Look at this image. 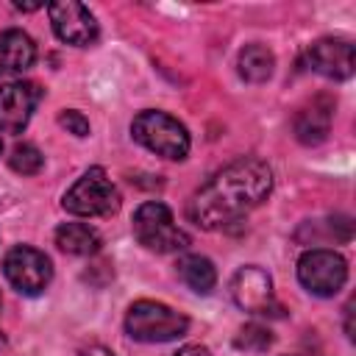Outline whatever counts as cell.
Returning <instances> with one entry per match:
<instances>
[{
  "mask_svg": "<svg viewBox=\"0 0 356 356\" xmlns=\"http://www.w3.org/2000/svg\"><path fill=\"white\" fill-rule=\"evenodd\" d=\"M131 134L142 147H147L150 153H156L161 159H172V161L186 159L189 145H192L184 122H178L167 111H153V108L139 111L134 117Z\"/></svg>",
  "mask_w": 356,
  "mask_h": 356,
  "instance_id": "2",
  "label": "cell"
},
{
  "mask_svg": "<svg viewBox=\"0 0 356 356\" xmlns=\"http://www.w3.org/2000/svg\"><path fill=\"white\" fill-rule=\"evenodd\" d=\"M3 273L8 278V284L19 292V295H42L44 286L53 278V264L50 259L31 248V245H17L6 253L3 259Z\"/></svg>",
  "mask_w": 356,
  "mask_h": 356,
  "instance_id": "7",
  "label": "cell"
},
{
  "mask_svg": "<svg viewBox=\"0 0 356 356\" xmlns=\"http://www.w3.org/2000/svg\"><path fill=\"white\" fill-rule=\"evenodd\" d=\"M273 189V172L261 159H236L214 172L189 200L186 214L195 225L214 231L259 209Z\"/></svg>",
  "mask_w": 356,
  "mask_h": 356,
  "instance_id": "1",
  "label": "cell"
},
{
  "mask_svg": "<svg viewBox=\"0 0 356 356\" xmlns=\"http://www.w3.org/2000/svg\"><path fill=\"white\" fill-rule=\"evenodd\" d=\"M47 14H50L53 31L61 42L75 44V47H86L97 39V19L83 3H75V0L50 3Z\"/></svg>",
  "mask_w": 356,
  "mask_h": 356,
  "instance_id": "9",
  "label": "cell"
},
{
  "mask_svg": "<svg viewBox=\"0 0 356 356\" xmlns=\"http://www.w3.org/2000/svg\"><path fill=\"white\" fill-rule=\"evenodd\" d=\"M350 314H353V303H348V306H345V334H348V339H353V325H350Z\"/></svg>",
  "mask_w": 356,
  "mask_h": 356,
  "instance_id": "22",
  "label": "cell"
},
{
  "mask_svg": "<svg viewBox=\"0 0 356 356\" xmlns=\"http://www.w3.org/2000/svg\"><path fill=\"white\" fill-rule=\"evenodd\" d=\"M0 150H3V142H0Z\"/></svg>",
  "mask_w": 356,
  "mask_h": 356,
  "instance_id": "24",
  "label": "cell"
},
{
  "mask_svg": "<svg viewBox=\"0 0 356 356\" xmlns=\"http://www.w3.org/2000/svg\"><path fill=\"white\" fill-rule=\"evenodd\" d=\"M61 206L75 217H106L120 206V192L103 167H89L67 192Z\"/></svg>",
  "mask_w": 356,
  "mask_h": 356,
  "instance_id": "5",
  "label": "cell"
},
{
  "mask_svg": "<svg viewBox=\"0 0 356 356\" xmlns=\"http://www.w3.org/2000/svg\"><path fill=\"white\" fill-rule=\"evenodd\" d=\"M178 275H181V281H184L192 292H197V295H209V292L214 289V284H217V270H214L211 259H206V256H200V253H186V256H181V259H178Z\"/></svg>",
  "mask_w": 356,
  "mask_h": 356,
  "instance_id": "14",
  "label": "cell"
},
{
  "mask_svg": "<svg viewBox=\"0 0 356 356\" xmlns=\"http://www.w3.org/2000/svg\"><path fill=\"white\" fill-rule=\"evenodd\" d=\"M42 92L28 81H6L0 83V131L22 134L31 122V114L39 103Z\"/></svg>",
  "mask_w": 356,
  "mask_h": 356,
  "instance_id": "10",
  "label": "cell"
},
{
  "mask_svg": "<svg viewBox=\"0 0 356 356\" xmlns=\"http://www.w3.org/2000/svg\"><path fill=\"white\" fill-rule=\"evenodd\" d=\"M81 356H114L106 345H86V348H81Z\"/></svg>",
  "mask_w": 356,
  "mask_h": 356,
  "instance_id": "21",
  "label": "cell"
},
{
  "mask_svg": "<svg viewBox=\"0 0 356 356\" xmlns=\"http://www.w3.org/2000/svg\"><path fill=\"white\" fill-rule=\"evenodd\" d=\"M175 356H211V350L203 348V345H184Z\"/></svg>",
  "mask_w": 356,
  "mask_h": 356,
  "instance_id": "20",
  "label": "cell"
},
{
  "mask_svg": "<svg viewBox=\"0 0 356 356\" xmlns=\"http://www.w3.org/2000/svg\"><path fill=\"white\" fill-rule=\"evenodd\" d=\"M306 64L317 72V75H325V78H334V81H345L353 75V67H356V53H353V44L345 42V39H317L314 44H309L306 50Z\"/></svg>",
  "mask_w": 356,
  "mask_h": 356,
  "instance_id": "11",
  "label": "cell"
},
{
  "mask_svg": "<svg viewBox=\"0 0 356 356\" xmlns=\"http://www.w3.org/2000/svg\"><path fill=\"white\" fill-rule=\"evenodd\" d=\"M231 298L248 314H264L267 317V314L281 312L275 306L273 278L256 264H248V267L236 270V275L231 278Z\"/></svg>",
  "mask_w": 356,
  "mask_h": 356,
  "instance_id": "8",
  "label": "cell"
},
{
  "mask_svg": "<svg viewBox=\"0 0 356 356\" xmlns=\"http://www.w3.org/2000/svg\"><path fill=\"white\" fill-rule=\"evenodd\" d=\"M189 328L186 314L159 300H134L125 314V331L136 342H172Z\"/></svg>",
  "mask_w": 356,
  "mask_h": 356,
  "instance_id": "3",
  "label": "cell"
},
{
  "mask_svg": "<svg viewBox=\"0 0 356 356\" xmlns=\"http://www.w3.org/2000/svg\"><path fill=\"white\" fill-rule=\"evenodd\" d=\"M8 164L19 175H36L42 170V164H44V156H42V150L36 145L19 142V145H14V150L8 156Z\"/></svg>",
  "mask_w": 356,
  "mask_h": 356,
  "instance_id": "17",
  "label": "cell"
},
{
  "mask_svg": "<svg viewBox=\"0 0 356 356\" xmlns=\"http://www.w3.org/2000/svg\"><path fill=\"white\" fill-rule=\"evenodd\" d=\"M331 120H334V100L328 95L312 97L295 114V136H298V142L320 145L328 136V131H331Z\"/></svg>",
  "mask_w": 356,
  "mask_h": 356,
  "instance_id": "12",
  "label": "cell"
},
{
  "mask_svg": "<svg viewBox=\"0 0 356 356\" xmlns=\"http://www.w3.org/2000/svg\"><path fill=\"white\" fill-rule=\"evenodd\" d=\"M298 356H312V353H298Z\"/></svg>",
  "mask_w": 356,
  "mask_h": 356,
  "instance_id": "23",
  "label": "cell"
},
{
  "mask_svg": "<svg viewBox=\"0 0 356 356\" xmlns=\"http://www.w3.org/2000/svg\"><path fill=\"white\" fill-rule=\"evenodd\" d=\"M298 281L317 298H334L348 281V261L328 248H312L298 259Z\"/></svg>",
  "mask_w": 356,
  "mask_h": 356,
  "instance_id": "6",
  "label": "cell"
},
{
  "mask_svg": "<svg viewBox=\"0 0 356 356\" xmlns=\"http://www.w3.org/2000/svg\"><path fill=\"white\" fill-rule=\"evenodd\" d=\"M36 61V44L33 39L19 31L8 28L0 33V75H22Z\"/></svg>",
  "mask_w": 356,
  "mask_h": 356,
  "instance_id": "13",
  "label": "cell"
},
{
  "mask_svg": "<svg viewBox=\"0 0 356 356\" xmlns=\"http://www.w3.org/2000/svg\"><path fill=\"white\" fill-rule=\"evenodd\" d=\"M134 236L153 253H178L189 248V234L175 225L172 211L159 200H145L134 211Z\"/></svg>",
  "mask_w": 356,
  "mask_h": 356,
  "instance_id": "4",
  "label": "cell"
},
{
  "mask_svg": "<svg viewBox=\"0 0 356 356\" xmlns=\"http://www.w3.org/2000/svg\"><path fill=\"white\" fill-rule=\"evenodd\" d=\"M236 67H239V75L248 83H264L275 70V56L264 44H245L239 50Z\"/></svg>",
  "mask_w": 356,
  "mask_h": 356,
  "instance_id": "16",
  "label": "cell"
},
{
  "mask_svg": "<svg viewBox=\"0 0 356 356\" xmlns=\"http://www.w3.org/2000/svg\"><path fill=\"white\" fill-rule=\"evenodd\" d=\"M234 345L236 348H245V350H267L273 345V334H270V328L250 323V325H245L239 331V337L234 339Z\"/></svg>",
  "mask_w": 356,
  "mask_h": 356,
  "instance_id": "18",
  "label": "cell"
},
{
  "mask_svg": "<svg viewBox=\"0 0 356 356\" xmlns=\"http://www.w3.org/2000/svg\"><path fill=\"white\" fill-rule=\"evenodd\" d=\"M56 245L70 256H92L100 248V236L86 222H64L56 228Z\"/></svg>",
  "mask_w": 356,
  "mask_h": 356,
  "instance_id": "15",
  "label": "cell"
},
{
  "mask_svg": "<svg viewBox=\"0 0 356 356\" xmlns=\"http://www.w3.org/2000/svg\"><path fill=\"white\" fill-rule=\"evenodd\" d=\"M58 125L67 128V131L75 134V136H89V120H86L81 111H75V108L61 111V114H58Z\"/></svg>",
  "mask_w": 356,
  "mask_h": 356,
  "instance_id": "19",
  "label": "cell"
}]
</instances>
